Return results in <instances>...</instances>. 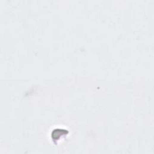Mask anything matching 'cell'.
Instances as JSON below:
<instances>
[{
  "mask_svg": "<svg viewBox=\"0 0 154 154\" xmlns=\"http://www.w3.org/2000/svg\"><path fill=\"white\" fill-rule=\"evenodd\" d=\"M65 130H60V129H57L53 131L52 133V136H53V139L54 140H60L61 138L64 135V131H65Z\"/></svg>",
  "mask_w": 154,
  "mask_h": 154,
  "instance_id": "cell-1",
  "label": "cell"
}]
</instances>
